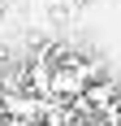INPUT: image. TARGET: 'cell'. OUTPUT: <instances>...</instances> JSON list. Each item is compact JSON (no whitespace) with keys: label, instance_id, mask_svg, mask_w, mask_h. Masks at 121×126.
<instances>
[{"label":"cell","instance_id":"6da1fadb","mask_svg":"<svg viewBox=\"0 0 121 126\" xmlns=\"http://www.w3.org/2000/svg\"><path fill=\"white\" fill-rule=\"evenodd\" d=\"M86 74L78 70V65H52V78H48V96H56V100H78V96H86Z\"/></svg>","mask_w":121,"mask_h":126},{"label":"cell","instance_id":"7a4b0ae2","mask_svg":"<svg viewBox=\"0 0 121 126\" xmlns=\"http://www.w3.org/2000/svg\"><path fill=\"white\" fill-rule=\"evenodd\" d=\"M108 117H112V122H121V96H117V109H112Z\"/></svg>","mask_w":121,"mask_h":126},{"label":"cell","instance_id":"3957f363","mask_svg":"<svg viewBox=\"0 0 121 126\" xmlns=\"http://www.w3.org/2000/svg\"><path fill=\"white\" fill-rule=\"evenodd\" d=\"M78 4H91V0H78Z\"/></svg>","mask_w":121,"mask_h":126},{"label":"cell","instance_id":"277c9868","mask_svg":"<svg viewBox=\"0 0 121 126\" xmlns=\"http://www.w3.org/2000/svg\"><path fill=\"white\" fill-rule=\"evenodd\" d=\"M0 91H4V87H0Z\"/></svg>","mask_w":121,"mask_h":126}]
</instances>
